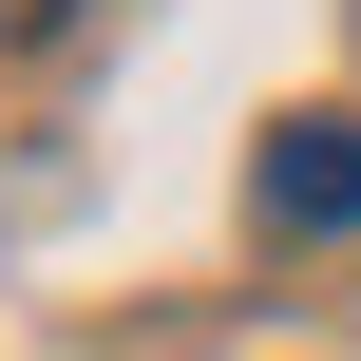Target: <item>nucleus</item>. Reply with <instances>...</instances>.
<instances>
[{
	"label": "nucleus",
	"instance_id": "nucleus-1",
	"mask_svg": "<svg viewBox=\"0 0 361 361\" xmlns=\"http://www.w3.org/2000/svg\"><path fill=\"white\" fill-rule=\"evenodd\" d=\"M247 209L267 228H361V114H286L247 152Z\"/></svg>",
	"mask_w": 361,
	"mask_h": 361
},
{
	"label": "nucleus",
	"instance_id": "nucleus-2",
	"mask_svg": "<svg viewBox=\"0 0 361 361\" xmlns=\"http://www.w3.org/2000/svg\"><path fill=\"white\" fill-rule=\"evenodd\" d=\"M0 19H57V0H0Z\"/></svg>",
	"mask_w": 361,
	"mask_h": 361
}]
</instances>
